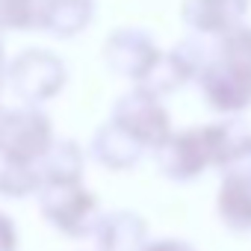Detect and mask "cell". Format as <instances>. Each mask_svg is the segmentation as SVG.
Listing matches in <instances>:
<instances>
[{
	"label": "cell",
	"mask_w": 251,
	"mask_h": 251,
	"mask_svg": "<svg viewBox=\"0 0 251 251\" xmlns=\"http://www.w3.org/2000/svg\"><path fill=\"white\" fill-rule=\"evenodd\" d=\"M15 89L27 98H45L62 83V65L50 53H24L12 68Z\"/></svg>",
	"instance_id": "cell-1"
},
{
	"label": "cell",
	"mask_w": 251,
	"mask_h": 251,
	"mask_svg": "<svg viewBox=\"0 0 251 251\" xmlns=\"http://www.w3.org/2000/svg\"><path fill=\"white\" fill-rule=\"evenodd\" d=\"M118 121L124 130H130L133 136L142 139H154L163 142L166 139V112L154 103V98L148 92H136L130 98H124L118 103Z\"/></svg>",
	"instance_id": "cell-2"
},
{
	"label": "cell",
	"mask_w": 251,
	"mask_h": 251,
	"mask_svg": "<svg viewBox=\"0 0 251 251\" xmlns=\"http://www.w3.org/2000/svg\"><path fill=\"white\" fill-rule=\"evenodd\" d=\"M45 139H48V124L36 112L6 115L3 124H0V142H3V148L9 154H15L18 160L39 154Z\"/></svg>",
	"instance_id": "cell-3"
},
{
	"label": "cell",
	"mask_w": 251,
	"mask_h": 251,
	"mask_svg": "<svg viewBox=\"0 0 251 251\" xmlns=\"http://www.w3.org/2000/svg\"><path fill=\"white\" fill-rule=\"evenodd\" d=\"M106 59L112 68H118L124 74L145 77V71L157 62V50L151 48L148 36H142V33H115L106 48Z\"/></svg>",
	"instance_id": "cell-4"
},
{
	"label": "cell",
	"mask_w": 251,
	"mask_h": 251,
	"mask_svg": "<svg viewBox=\"0 0 251 251\" xmlns=\"http://www.w3.org/2000/svg\"><path fill=\"white\" fill-rule=\"evenodd\" d=\"M186 21L204 33L227 30L233 27L242 12H245V0H186Z\"/></svg>",
	"instance_id": "cell-5"
},
{
	"label": "cell",
	"mask_w": 251,
	"mask_h": 251,
	"mask_svg": "<svg viewBox=\"0 0 251 251\" xmlns=\"http://www.w3.org/2000/svg\"><path fill=\"white\" fill-rule=\"evenodd\" d=\"M92 12V0H48L45 6V24L53 33L71 36L80 27H86Z\"/></svg>",
	"instance_id": "cell-6"
},
{
	"label": "cell",
	"mask_w": 251,
	"mask_h": 251,
	"mask_svg": "<svg viewBox=\"0 0 251 251\" xmlns=\"http://www.w3.org/2000/svg\"><path fill=\"white\" fill-rule=\"evenodd\" d=\"M225 59L219 62L233 80H239L242 86L251 89V30H236L225 39L222 45Z\"/></svg>",
	"instance_id": "cell-7"
},
{
	"label": "cell",
	"mask_w": 251,
	"mask_h": 251,
	"mask_svg": "<svg viewBox=\"0 0 251 251\" xmlns=\"http://www.w3.org/2000/svg\"><path fill=\"white\" fill-rule=\"evenodd\" d=\"M48 0H0V24L3 27H36L45 24Z\"/></svg>",
	"instance_id": "cell-8"
}]
</instances>
